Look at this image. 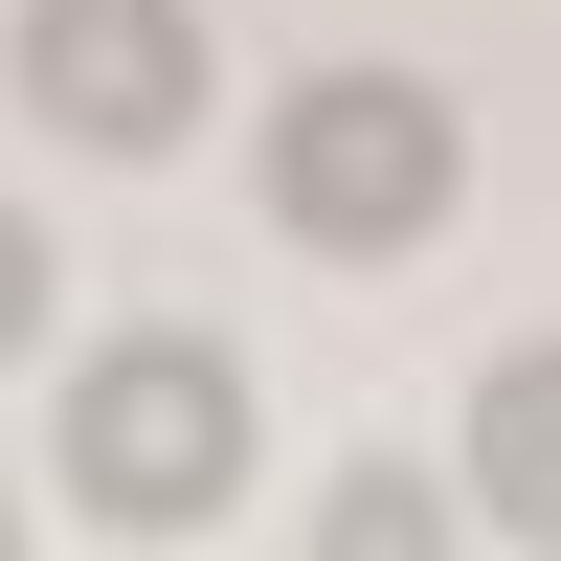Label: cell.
Returning <instances> with one entry per match:
<instances>
[{"mask_svg": "<svg viewBox=\"0 0 561 561\" xmlns=\"http://www.w3.org/2000/svg\"><path fill=\"white\" fill-rule=\"evenodd\" d=\"M472 203V135H449V90L427 68H314V90H270V225L293 248H427V225Z\"/></svg>", "mask_w": 561, "mask_h": 561, "instance_id": "obj_1", "label": "cell"}, {"mask_svg": "<svg viewBox=\"0 0 561 561\" xmlns=\"http://www.w3.org/2000/svg\"><path fill=\"white\" fill-rule=\"evenodd\" d=\"M68 494L113 539H203L225 494H248V359L225 337H113L68 382Z\"/></svg>", "mask_w": 561, "mask_h": 561, "instance_id": "obj_2", "label": "cell"}, {"mask_svg": "<svg viewBox=\"0 0 561 561\" xmlns=\"http://www.w3.org/2000/svg\"><path fill=\"white\" fill-rule=\"evenodd\" d=\"M23 113L68 158H180L203 135V0H23Z\"/></svg>", "mask_w": 561, "mask_h": 561, "instance_id": "obj_3", "label": "cell"}, {"mask_svg": "<svg viewBox=\"0 0 561 561\" xmlns=\"http://www.w3.org/2000/svg\"><path fill=\"white\" fill-rule=\"evenodd\" d=\"M449 472H472V517H494V539H561V337L472 382V449H449Z\"/></svg>", "mask_w": 561, "mask_h": 561, "instance_id": "obj_4", "label": "cell"}, {"mask_svg": "<svg viewBox=\"0 0 561 561\" xmlns=\"http://www.w3.org/2000/svg\"><path fill=\"white\" fill-rule=\"evenodd\" d=\"M449 517H472V494H427V472H359V494H337V517H314V539H337V561H427Z\"/></svg>", "mask_w": 561, "mask_h": 561, "instance_id": "obj_5", "label": "cell"}, {"mask_svg": "<svg viewBox=\"0 0 561 561\" xmlns=\"http://www.w3.org/2000/svg\"><path fill=\"white\" fill-rule=\"evenodd\" d=\"M23 337H45V248L0 225V359H23Z\"/></svg>", "mask_w": 561, "mask_h": 561, "instance_id": "obj_6", "label": "cell"}, {"mask_svg": "<svg viewBox=\"0 0 561 561\" xmlns=\"http://www.w3.org/2000/svg\"><path fill=\"white\" fill-rule=\"evenodd\" d=\"M0 539H23V517H0Z\"/></svg>", "mask_w": 561, "mask_h": 561, "instance_id": "obj_7", "label": "cell"}]
</instances>
